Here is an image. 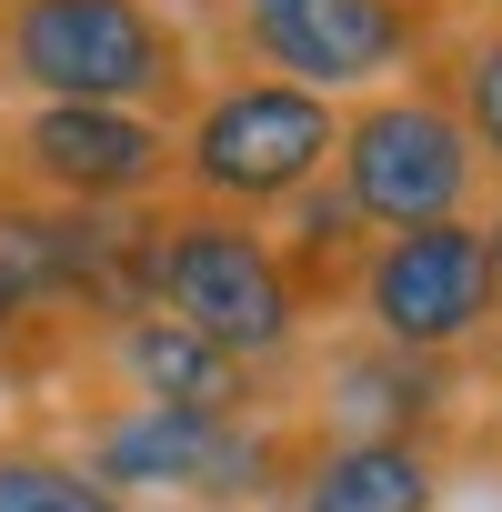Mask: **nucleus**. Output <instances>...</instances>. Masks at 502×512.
<instances>
[{"label": "nucleus", "instance_id": "nucleus-1", "mask_svg": "<svg viewBox=\"0 0 502 512\" xmlns=\"http://www.w3.org/2000/svg\"><path fill=\"white\" fill-rule=\"evenodd\" d=\"M121 262H131V302L171 312L181 332H201L241 372H262L272 392L302 372L312 312H302V292L282 272L272 221L201 211V201H151V211L121 221Z\"/></svg>", "mask_w": 502, "mask_h": 512}, {"label": "nucleus", "instance_id": "nucleus-2", "mask_svg": "<svg viewBox=\"0 0 502 512\" xmlns=\"http://www.w3.org/2000/svg\"><path fill=\"white\" fill-rule=\"evenodd\" d=\"M302 422L292 412H171V402H81L71 422V462L91 482H111L141 512H272L282 472H292Z\"/></svg>", "mask_w": 502, "mask_h": 512}, {"label": "nucleus", "instance_id": "nucleus-3", "mask_svg": "<svg viewBox=\"0 0 502 512\" xmlns=\"http://www.w3.org/2000/svg\"><path fill=\"white\" fill-rule=\"evenodd\" d=\"M201 41L161 0H11L0 11V101H91L181 121L201 91Z\"/></svg>", "mask_w": 502, "mask_h": 512}, {"label": "nucleus", "instance_id": "nucleus-4", "mask_svg": "<svg viewBox=\"0 0 502 512\" xmlns=\"http://www.w3.org/2000/svg\"><path fill=\"white\" fill-rule=\"evenodd\" d=\"M332 141H342V101L262 81V71H221L191 91V111L171 121V201L201 211H241V221H282L292 201H312L332 181Z\"/></svg>", "mask_w": 502, "mask_h": 512}, {"label": "nucleus", "instance_id": "nucleus-5", "mask_svg": "<svg viewBox=\"0 0 502 512\" xmlns=\"http://www.w3.org/2000/svg\"><path fill=\"white\" fill-rule=\"evenodd\" d=\"M332 201H342L362 231H422V221H482V211H492L482 151H472V131H462V111L442 101L432 71L342 101Z\"/></svg>", "mask_w": 502, "mask_h": 512}, {"label": "nucleus", "instance_id": "nucleus-6", "mask_svg": "<svg viewBox=\"0 0 502 512\" xmlns=\"http://www.w3.org/2000/svg\"><path fill=\"white\" fill-rule=\"evenodd\" d=\"M111 312H131L121 221H91L0 181V372L81 362V342Z\"/></svg>", "mask_w": 502, "mask_h": 512}, {"label": "nucleus", "instance_id": "nucleus-7", "mask_svg": "<svg viewBox=\"0 0 502 512\" xmlns=\"http://www.w3.org/2000/svg\"><path fill=\"white\" fill-rule=\"evenodd\" d=\"M452 21H462L452 0H221V41L241 51V71L322 101L412 81Z\"/></svg>", "mask_w": 502, "mask_h": 512}, {"label": "nucleus", "instance_id": "nucleus-8", "mask_svg": "<svg viewBox=\"0 0 502 512\" xmlns=\"http://www.w3.org/2000/svg\"><path fill=\"white\" fill-rule=\"evenodd\" d=\"M352 332L412 362H462L502 332V272H492V221H422V231H372L352 292Z\"/></svg>", "mask_w": 502, "mask_h": 512}, {"label": "nucleus", "instance_id": "nucleus-9", "mask_svg": "<svg viewBox=\"0 0 502 512\" xmlns=\"http://www.w3.org/2000/svg\"><path fill=\"white\" fill-rule=\"evenodd\" d=\"M171 121L151 111H91V101H11L0 121V181L31 191V201H61V211H91V221H131L151 201H171Z\"/></svg>", "mask_w": 502, "mask_h": 512}, {"label": "nucleus", "instance_id": "nucleus-10", "mask_svg": "<svg viewBox=\"0 0 502 512\" xmlns=\"http://www.w3.org/2000/svg\"><path fill=\"white\" fill-rule=\"evenodd\" d=\"M81 362L101 372L111 402H171V412H231V422L282 412V392H272L262 372H241L231 352H211L201 332H181V322L151 312V302L111 312V322L81 342Z\"/></svg>", "mask_w": 502, "mask_h": 512}, {"label": "nucleus", "instance_id": "nucleus-11", "mask_svg": "<svg viewBox=\"0 0 502 512\" xmlns=\"http://www.w3.org/2000/svg\"><path fill=\"white\" fill-rule=\"evenodd\" d=\"M302 432H382V442H432L452 432V362H412L382 342H332L312 362V422Z\"/></svg>", "mask_w": 502, "mask_h": 512}, {"label": "nucleus", "instance_id": "nucleus-12", "mask_svg": "<svg viewBox=\"0 0 502 512\" xmlns=\"http://www.w3.org/2000/svg\"><path fill=\"white\" fill-rule=\"evenodd\" d=\"M282 512H442V452L382 432H302Z\"/></svg>", "mask_w": 502, "mask_h": 512}, {"label": "nucleus", "instance_id": "nucleus-13", "mask_svg": "<svg viewBox=\"0 0 502 512\" xmlns=\"http://www.w3.org/2000/svg\"><path fill=\"white\" fill-rule=\"evenodd\" d=\"M422 71H432L442 101L462 111V131H472V151H482V181H492V201H502V11L452 21Z\"/></svg>", "mask_w": 502, "mask_h": 512}, {"label": "nucleus", "instance_id": "nucleus-14", "mask_svg": "<svg viewBox=\"0 0 502 512\" xmlns=\"http://www.w3.org/2000/svg\"><path fill=\"white\" fill-rule=\"evenodd\" d=\"M0 512H141V502H121L111 482H91L61 442L0 432Z\"/></svg>", "mask_w": 502, "mask_h": 512}, {"label": "nucleus", "instance_id": "nucleus-15", "mask_svg": "<svg viewBox=\"0 0 502 512\" xmlns=\"http://www.w3.org/2000/svg\"><path fill=\"white\" fill-rule=\"evenodd\" d=\"M482 221H492V272H502V201H492V211H482Z\"/></svg>", "mask_w": 502, "mask_h": 512}, {"label": "nucleus", "instance_id": "nucleus-16", "mask_svg": "<svg viewBox=\"0 0 502 512\" xmlns=\"http://www.w3.org/2000/svg\"><path fill=\"white\" fill-rule=\"evenodd\" d=\"M161 11H181V0H161ZM191 11H221V0H191Z\"/></svg>", "mask_w": 502, "mask_h": 512}, {"label": "nucleus", "instance_id": "nucleus-17", "mask_svg": "<svg viewBox=\"0 0 502 512\" xmlns=\"http://www.w3.org/2000/svg\"><path fill=\"white\" fill-rule=\"evenodd\" d=\"M0 121H11V101H0Z\"/></svg>", "mask_w": 502, "mask_h": 512}, {"label": "nucleus", "instance_id": "nucleus-18", "mask_svg": "<svg viewBox=\"0 0 502 512\" xmlns=\"http://www.w3.org/2000/svg\"><path fill=\"white\" fill-rule=\"evenodd\" d=\"M0 11H11V0H0Z\"/></svg>", "mask_w": 502, "mask_h": 512}]
</instances>
